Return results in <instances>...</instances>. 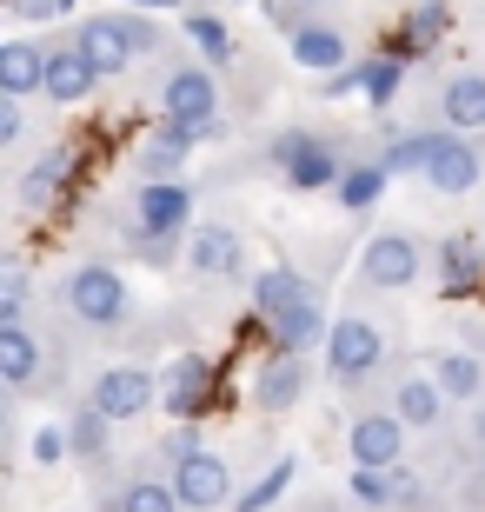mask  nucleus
<instances>
[{"mask_svg":"<svg viewBox=\"0 0 485 512\" xmlns=\"http://www.w3.org/2000/svg\"><path fill=\"white\" fill-rule=\"evenodd\" d=\"M379 167L386 173H426L432 193H446V200H459V193H472L485 180V153L479 140H466V133H406V140H392L386 153H379Z\"/></svg>","mask_w":485,"mask_h":512,"instance_id":"f257e3e1","label":"nucleus"},{"mask_svg":"<svg viewBox=\"0 0 485 512\" xmlns=\"http://www.w3.org/2000/svg\"><path fill=\"white\" fill-rule=\"evenodd\" d=\"M160 127L187 133L193 147L226 133V94H220V80H213L206 60H180V67H167V80H160Z\"/></svg>","mask_w":485,"mask_h":512,"instance_id":"f03ea898","label":"nucleus"},{"mask_svg":"<svg viewBox=\"0 0 485 512\" xmlns=\"http://www.w3.org/2000/svg\"><path fill=\"white\" fill-rule=\"evenodd\" d=\"M60 306H67V320L87 326V333H120L133 313L127 300V280H120V266L113 260H80L60 286Z\"/></svg>","mask_w":485,"mask_h":512,"instance_id":"7ed1b4c3","label":"nucleus"},{"mask_svg":"<svg viewBox=\"0 0 485 512\" xmlns=\"http://www.w3.org/2000/svg\"><path fill=\"white\" fill-rule=\"evenodd\" d=\"M74 47L94 60L100 74H120V67H133L140 54L160 47V27H153L147 14H133V7H113V14H87V20H80Z\"/></svg>","mask_w":485,"mask_h":512,"instance_id":"20e7f679","label":"nucleus"},{"mask_svg":"<svg viewBox=\"0 0 485 512\" xmlns=\"http://www.w3.org/2000/svg\"><path fill=\"white\" fill-rule=\"evenodd\" d=\"M386 326L373 313H339L333 320V340H326V380L333 386H359L373 380L379 366H386Z\"/></svg>","mask_w":485,"mask_h":512,"instance_id":"39448f33","label":"nucleus"},{"mask_svg":"<svg viewBox=\"0 0 485 512\" xmlns=\"http://www.w3.org/2000/svg\"><path fill=\"white\" fill-rule=\"evenodd\" d=\"M266 160L286 173V187H299V193H319V187H333L339 193V180H346V167L353 160H339L319 133H306V127H286V133H273V147H266Z\"/></svg>","mask_w":485,"mask_h":512,"instance_id":"423d86ee","label":"nucleus"},{"mask_svg":"<svg viewBox=\"0 0 485 512\" xmlns=\"http://www.w3.org/2000/svg\"><path fill=\"white\" fill-rule=\"evenodd\" d=\"M193 233V187L187 180H153L133 200V247H173Z\"/></svg>","mask_w":485,"mask_h":512,"instance_id":"0eeeda50","label":"nucleus"},{"mask_svg":"<svg viewBox=\"0 0 485 512\" xmlns=\"http://www.w3.org/2000/svg\"><path fill=\"white\" fill-rule=\"evenodd\" d=\"M359 280L373 286V293H406V286L426 280V247L399 227L373 233V240L359 247Z\"/></svg>","mask_w":485,"mask_h":512,"instance_id":"6e6552de","label":"nucleus"},{"mask_svg":"<svg viewBox=\"0 0 485 512\" xmlns=\"http://www.w3.org/2000/svg\"><path fill=\"white\" fill-rule=\"evenodd\" d=\"M167 479H173V493H180L187 512H226L240 499L233 466H226V453H213V446H200V453H187L180 466H167Z\"/></svg>","mask_w":485,"mask_h":512,"instance_id":"1a4fd4ad","label":"nucleus"},{"mask_svg":"<svg viewBox=\"0 0 485 512\" xmlns=\"http://www.w3.org/2000/svg\"><path fill=\"white\" fill-rule=\"evenodd\" d=\"M87 406H100L113 426H127V419H140V413H153V406H160V380H153L147 366H133V360L100 366L94 386H87Z\"/></svg>","mask_w":485,"mask_h":512,"instance_id":"9d476101","label":"nucleus"},{"mask_svg":"<svg viewBox=\"0 0 485 512\" xmlns=\"http://www.w3.org/2000/svg\"><path fill=\"white\" fill-rule=\"evenodd\" d=\"M346 453H353V466H373V473H399V459H406V419L392 413H359L353 426H346Z\"/></svg>","mask_w":485,"mask_h":512,"instance_id":"9b49d317","label":"nucleus"},{"mask_svg":"<svg viewBox=\"0 0 485 512\" xmlns=\"http://www.w3.org/2000/svg\"><path fill=\"white\" fill-rule=\"evenodd\" d=\"M286 47H293V60L299 67H306V74H346V67H353V40H346V27H339V20H299L293 34H286Z\"/></svg>","mask_w":485,"mask_h":512,"instance_id":"f8f14e48","label":"nucleus"},{"mask_svg":"<svg viewBox=\"0 0 485 512\" xmlns=\"http://www.w3.org/2000/svg\"><path fill=\"white\" fill-rule=\"evenodd\" d=\"M213 380H220V373H213L200 353H180V360L160 373V406H167L180 426H193V419L213 406Z\"/></svg>","mask_w":485,"mask_h":512,"instance_id":"ddd939ff","label":"nucleus"},{"mask_svg":"<svg viewBox=\"0 0 485 512\" xmlns=\"http://www.w3.org/2000/svg\"><path fill=\"white\" fill-rule=\"evenodd\" d=\"M246 266V240L233 220H206V227L187 233V273H200V280H233Z\"/></svg>","mask_w":485,"mask_h":512,"instance_id":"4468645a","label":"nucleus"},{"mask_svg":"<svg viewBox=\"0 0 485 512\" xmlns=\"http://www.w3.org/2000/svg\"><path fill=\"white\" fill-rule=\"evenodd\" d=\"M0 386H7L14 399H27V393L47 386V353H40V340H34V326H27V320L0 326Z\"/></svg>","mask_w":485,"mask_h":512,"instance_id":"2eb2a0df","label":"nucleus"},{"mask_svg":"<svg viewBox=\"0 0 485 512\" xmlns=\"http://www.w3.org/2000/svg\"><path fill=\"white\" fill-rule=\"evenodd\" d=\"M100 80H107V74L80 54L74 40H54V47H47V94H40V100H54V107H80V100H94Z\"/></svg>","mask_w":485,"mask_h":512,"instance_id":"dca6fc26","label":"nucleus"},{"mask_svg":"<svg viewBox=\"0 0 485 512\" xmlns=\"http://www.w3.org/2000/svg\"><path fill=\"white\" fill-rule=\"evenodd\" d=\"M432 107H439V127H446V133H466V140H472V133L485 127V74H479V67L446 74Z\"/></svg>","mask_w":485,"mask_h":512,"instance_id":"f3484780","label":"nucleus"},{"mask_svg":"<svg viewBox=\"0 0 485 512\" xmlns=\"http://www.w3.org/2000/svg\"><path fill=\"white\" fill-rule=\"evenodd\" d=\"M446 406H452V399L439 393L432 366H419V373H399V380H392V413L406 419V433H432V426H446Z\"/></svg>","mask_w":485,"mask_h":512,"instance_id":"a211bd4d","label":"nucleus"},{"mask_svg":"<svg viewBox=\"0 0 485 512\" xmlns=\"http://www.w3.org/2000/svg\"><path fill=\"white\" fill-rule=\"evenodd\" d=\"M306 386H313V366L293 360V353H273V360L253 373V406H260V413H293L299 399H306Z\"/></svg>","mask_w":485,"mask_h":512,"instance_id":"6ab92c4d","label":"nucleus"},{"mask_svg":"<svg viewBox=\"0 0 485 512\" xmlns=\"http://www.w3.org/2000/svg\"><path fill=\"white\" fill-rule=\"evenodd\" d=\"M432 380H439V393L452 399V406H485V353H472V346H446V353H432Z\"/></svg>","mask_w":485,"mask_h":512,"instance_id":"aec40b11","label":"nucleus"},{"mask_svg":"<svg viewBox=\"0 0 485 512\" xmlns=\"http://www.w3.org/2000/svg\"><path fill=\"white\" fill-rule=\"evenodd\" d=\"M0 94L7 100H27L47 94V47H34V40H0Z\"/></svg>","mask_w":485,"mask_h":512,"instance_id":"412c9836","label":"nucleus"},{"mask_svg":"<svg viewBox=\"0 0 485 512\" xmlns=\"http://www.w3.org/2000/svg\"><path fill=\"white\" fill-rule=\"evenodd\" d=\"M67 180H74V147H47L34 167L14 180V193H20V207H27V213H47L60 200V187H67Z\"/></svg>","mask_w":485,"mask_h":512,"instance_id":"4be33fe9","label":"nucleus"},{"mask_svg":"<svg viewBox=\"0 0 485 512\" xmlns=\"http://www.w3.org/2000/svg\"><path fill=\"white\" fill-rule=\"evenodd\" d=\"M313 300V286H306V273L299 266H260L253 273V313H260L266 326L280 320V313H293V306Z\"/></svg>","mask_w":485,"mask_h":512,"instance_id":"5701e85b","label":"nucleus"},{"mask_svg":"<svg viewBox=\"0 0 485 512\" xmlns=\"http://www.w3.org/2000/svg\"><path fill=\"white\" fill-rule=\"evenodd\" d=\"M266 333H273V346H280V353H293V360H306L313 346H326V340H333V320H326V306H319V293H313L306 306H293V313H280V320L266 326Z\"/></svg>","mask_w":485,"mask_h":512,"instance_id":"b1692460","label":"nucleus"},{"mask_svg":"<svg viewBox=\"0 0 485 512\" xmlns=\"http://www.w3.org/2000/svg\"><path fill=\"white\" fill-rule=\"evenodd\" d=\"M193 140L173 127H153L147 140H140V153H133V173H140V187H153V180H180V167H187Z\"/></svg>","mask_w":485,"mask_h":512,"instance_id":"393cba45","label":"nucleus"},{"mask_svg":"<svg viewBox=\"0 0 485 512\" xmlns=\"http://www.w3.org/2000/svg\"><path fill=\"white\" fill-rule=\"evenodd\" d=\"M107 512H187V506H180L167 473H133V479H120V493L107 499Z\"/></svg>","mask_w":485,"mask_h":512,"instance_id":"a878e982","label":"nucleus"},{"mask_svg":"<svg viewBox=\"0 0 485 512\" xmlns=\"http://www.w3.org/2000/svg\"><path fill=\"white\" fill-rule=\"evenodd\" d=\"M479 280H485V253H479V240L452 233L446 247H439V286H446L452 300H459V293H472Z\"/></svg>","mask_w":485,"mask_h":512,"instance_id":"bb28decb","label":"nucleus"},{"mask_svg":"<svg viewBox=\"0 0 485 512\" xmlns=\"http://www.w3.org/2000/svg\"><path fill=\"white\" fill-rule=\"evenodd\" d=\"M67 433H74V459H80V466H107L113 419L100 413V406H74V413H67Z\"/></svg>","mask_w":485,"mask_h":512,"instance_id":"cd10ccee","label":"nucleus"},{"mask_svg":"<svg viewBox=\"0 0 485 512\" xmlns=\"http://www.w3.org/2000/svg\"><path fill=\"white\" fill-rule=\"evenodd\" d=\"M359 80H366V87H359V100H366L373 114H386L392 100H399V80H406V60H399V54H373V60H359Z\"/></svg>","mask_w":485,"mask_h":512,"instance_id":"c85d7f7f","label":"nucleus"},{"mask_svg":"<svg viewBox=\"0 0 485 512\" xmlns=\"http://www.w3.org/2000/svg\"><path fill=\"white\" fill-rule=\"evenodd\" d=\"M293 473H299V459L293 453H280L273 466H266L253 486H240V499H233V512H266V506H280L286 499V486H293Z\"/></svg>","mask_w":485,"mask_h":512,"instance_id":"c756f323","label":"nucleus"},{"mask_svg":"<svg viewBox=\"0 0 485 512\" xmlns=\"http://www.w3.org/2000/svg\"><path fill=\"white\" fill-rule=\"evenodd\" d=\"M346 493H353V506L386 512V506H399V499H406V473H373V466H353Z\"/></svg>","mask_w":485,"mask_h":512,"instance_id":"7c9ffc66","label":"nucleus"},{"mask_svg":"<svg viewBox=\"0 0 485 512\" xmlns=\"http://www.w3.org/2000/svg\"><path fill=\"white\" fill-rule=\"evenodd\" d=\"M386 180H392V173L379 167V160H353V167H346V180H339V207H346V213H366V207H379V193H386Z\"/></svg>","mask_w":485,"mask_h":512,"instance_id":"2f4dec72","label":"nucleus"},{"mask_svg":"<svg viewBox=\"0 0 485 512\" xmlns=\"http://www.w3.org/2000/svg\"><path fill=\"white\" fill-rule=\"evenodd\" d=\"M187 40L200 47L206 67H226V60L240 54V40H233V27H226L220 14H187Z\"/></svg>","mask_w":485,"mask_h":512,"instance_id":"473e14b6","label":"nucleus"},{"mask_svg":"<svg viewBox=\"0 0 485 512\" xmlns=\"http://www.w3.org/2000/svg\"><path fill=\"white\" fill-rule=\"evenodd\" d=\"M446 20H452L446 0H419V7L406 14V47H419V40H439V34H446Z\"/></svg>","mask_w":485,"mask_h":512,"instance_id":"72a5a7b5","label":"nucleus"},{"mask_svg":"<svg viewBox=\"0 0 485 512\" xmlns=\"http://www.w3.org/2000/svg\"><path fill=\"white\" fill-rule=\"evenodd\" d=\"M7 320H27V266L20 260L0 266V326Z\"/></svg>","mask_w":485,"mask_h":512,"instance_id":"f704fd0d","label":"nucleus"},{"mask_svg":"<svg viewBox=\"0 0 485 512\" xmlns=\"http://www.w3.org/2000/svg\"><path fill=\"white\" fill-rule=\"evenodd\" d=\"M34 459H40V466H67V459H74V433H67V419H47V426L34 433Z\"/></svg>","mask_w":485,"mask_h":512,"instance_id":"c9c22d12","label":"nucleus"},{"mask_svg":"<svg viewBox=\"0 0 485 512\" xmlns=\"http://www.w3.org/2000/svg\"><path fill=\"white\" fill-rule=\"evenodd\" d=\"M20 140H27V107L7 100V107H0V153H20Z\"/></svg>","mask_w":485,"mask_h":512,"instance_id":"e433bc0d","label":"nucleus"},{"mask_svg":"<svg viewBox=\"0 0 485 512\" xmlns=\"http://www.w3.org/2000/svg\"><path fill=\"white\" fill-rule=\"evenodd\" d=\"M7 14L14 20H54V14H67V0H7Z\"/></svg>","mask_w":485,"mask_h":512,"instance_id":"4c0bfd02","label":"nucleus"},{"mask_svg":"<svg viewBox=\"0 0 485 512\" xmlns=\"http://www.w3.org/2000/svg\"><path fill=\"white\" fill-rule=\"evenodd\" d=\"M366 80H359V67H346V74H333L326 87H319V100H346V94H359Z\"/></svg>","mask_w":485,"mask_h":512,"instance_id":"58836bf2","label":"nucleus"},{"mask_svg":"<svg viewBox=\"0 0 485 512\" xmlns=\"http://www.w3.org/2000/svg\"><path fill=\"white\" fill-rule=\"evenodd\" d=\"M466 446H472V453H485V406H472V419H466Z\"/></svg>","mask_w":485,"mask_h":512,"instance_id":"ea45409f","label":"nucleus"},{"mask_svg":"<svg viewBox=\"0 0 485 512\" xmlns=\"http://www.w3.org/2000/svg\"><path fill=\"white\" fill-rule=\"evenodd\" d=\"M133 14H173V7H180V0H127Z\"/></svg>","mask_w":485,"mask_h":512,"instance_id":"a19ab883","label":"nucleus"},{"mask_svg":"<svg viewBox=\"0 0 485 512\" xmlns=\"http://www.w3.org/2000/svg\"><path fill=\"white\" fill-rule=\"evenodd\" d=\"M220 7H246V0H220Z\"/></svg>","mask_w":485,"mask_h":512,"instance_id":"79ce46f5","label":"nucleus"}]
</instances>
